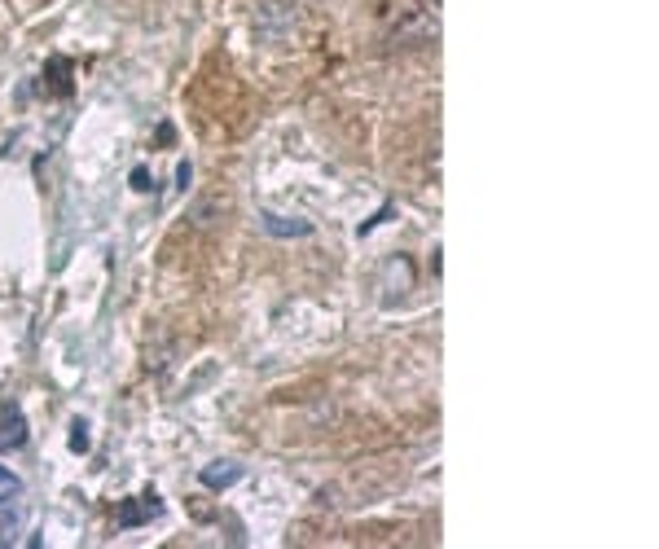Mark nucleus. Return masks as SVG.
I'll return each mask as SVG.
<instances>
[{
	"label": "nucleus",
	"instance_id": "2",
	"mask_svg": "<svg viewBox=\"0 0 659 549\" xmlns=\"http://www.w3.org/2000/svg\"><path fill=\"white\" fill-rule=\"evenodd\" d=\"M158 514H163L158 497H141V501H124V505H119V514H115V524L124 527V532H132V527L150 524V519H158Z\"/></svg>",
	"mask_w": 659,
	"mask_h": 549
},
{
	"label": "nucleus",
	"instance_id": "6",
	"mask_svg": "<svg viewBox=\"0 0 659 549\" xmlns=\"http://www.w3.org/2000/svg\"><path fill=\"white\" fill-rule=\"evenodd\" d=\"M66 444H71V452H88V449H93V435H88V422H84V418H76V422H71V440H66Z\"/></svg>",
	"mask_w": 659,
	"mask_h": 549
},
{
	"label": "nucleus",
	"instance_id": "7",
	"mask_svg": "<svg viewBox=\"0 0 659 549\" xmlns=\"http://www.w3.org/2000/svg\"><path fill=\"white\" fill-rule=\"evenodd\" d=\"M18 536V514H14V505H0V545H9Z\"/></svg>",
	"mask_w": 659,
	"mask_h": 549
},
{
	"label": "nucleus",
	"instance_id": "4",
	"mask_svg": "<svg viewBox=\"0 0 659 549\" xmlns=\"http://www.w3.org/2000/svg\"><path fill=\"white\" fill-rule=\"evenodd\" d=\"M238 479H242V466H238V462H211V466L198 471V483L211 488V493H225V488H233Z\"/></svg>",
	"mask_w": 659,
	"mask_h": 549
},
{
	"label": "nucleus",
	"instance_id": "10",
	"mask_svg": "<svg viewBox=\"0 0 659 549\" xmlns=\"http://www.w3.org/2000/svg\"><path fill=\"white\" fill-rule=\"evenodd\" d=\"M189 180H194V163L185 158V163L177 168V185H180V189H189Z\"/></svg>",
	"mask_w": 659,
	"mask_h": 549
},
{
	"label": "nucleus",
	"instance_id": "1",
	"mask_svg": "<svg viewBox=\"0 0 659 549\" xmlns=\"http://www.w3.org/2000/svg\"><path fill=\"white\" fill-rule=\"evenodd\" d=\"M259 229L269 238H312V225L299 216H278V211H259Z\"/></svg>",
	"mask_w": 659,
	"mask_h": 549
},
{
	"label": "nucleus",
	"instance_id": "5",
	"mask_svg": "<svg viewBox=\"0 0 659 549\" xmlns=\"http://www.w3.org/2000/svg\"><path fill=\"white\" fill-rule=\"evenodd\" d=\"M18 501H23V479L9 466H0V505H18Z\"/></svg>",
	"mask_w": 659,
	"mask_h": 549
},
{
	"label": "nucleus",
	"instance_id": "8",
	"mask_svg": "<svg viewBox=\"0 0 659 549\" xmlns=\"http://www.w3.org/2000/svg\"><path fill=\"white\" fill-rule=\"evenodd\" d=\"M127 185H132L137 194H150V189H154V172H150V168H132Z\"/></svg>",
	"mask_w": 659,
	"mask_h": 549
},
{
	"label": "nucleus",
	"instance_id": "9",
	"mask_svg": "<svg viewBox=\"0 0 659 549\" xmlns=\"http://www.w3.org/2000/svg\"><path fill=\"white\" fill-rule=\"evenodd\" d=\"M49 71H53V76H62V71H71V62H66V57H53ZM57 93H71V84H66V79H57Z\"/></svg>",
	"mask_w": 659,
	"mask_h": 549
},
{
	"label": "nucleus",
	"instance_id": "3",
	"mask_svg": "<svg viewBox=\"0 0 659 549\" xmlns=\"http://www.w3.org/2000/svg\"><path fill=\"white\" fill-rule=\"evenodd\" d=\"M26 444V418H23V409H5V418H0V452H14V449H23Z\"/></svg>",
	"mask_w": 659,
	"mask_h": 549
},
{
	"label": "nucleus",
	"instance_id": "11",
	"mask_svg": "<svg viewBox=\"0 0 659 549\" xmlns=\"http://www.w3.org/2000/svg\"><path fill=\"white\" fill-rule=\"evenodd\" d=\"M387 216H391V202H387V207H382L379 216H374V220H365V225H360V238H365V233H370V229L374 225H382V220H387Z\"/></svg>",
	"mask_w": 659,
	"mask_h": 549
}]
</instances>
